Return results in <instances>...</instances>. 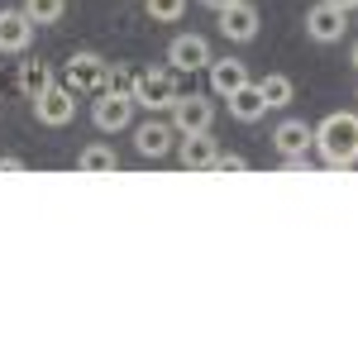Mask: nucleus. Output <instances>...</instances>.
<instances>
[{
    "instance_id": "nucleus-5",
    "label": "nucleus",
    "mask_w": 358,
    "mask_h": 358,
    "mask_svg": "<svg viewBox=\"0 0 358 358\" xmlns=\"http://www.w3.org/2000/svg\"><path fill=\"white\" fill-rule=\"evenodd\" d=\"M72 115H77V96H72L62 82H53L48 91L34 96V120H38L43 129H67Z\"/></svg>"
},
{
    "instance_id": "nucleus-22",
    "label": "nucleus",
    "mask_w": 358,
    "mask_h": 358,
    "mask_svg": "<svg viewBox=\"0 0 358 358\" xmlns=\"http://www.w3.org/2000/svg\"><path fill=\"white\" fill-rule=\"evenodd\" d=\"M215 172H248V158L244 153H220L215 158Z\"/></svg>"
},
{
    "instance_id": "nucleus-15",
    "label": "nucleus",
    "mask_w": 358,
    "mask_h": 358,
    "mask_svg": "<svg viewBox=\"0 0 358 358\" xmlns=\"http://www.w3.org/2000/svg\"><path fill=\"white\" fill-rule=\"evenodd\" d=\"M258 96L268 101V110H287L292 101H296V82L287 77V72H268V77H258Z\"/></svg>"
},
{
    "instance_id": "nucleus-16",
    "label": "nucleus",
    "mask_w": 358,
    "mask_h": 358,
    "mask_svg": "<svg viewBox=\"0 0 358 358\" xmlns=\"http://www.w3.org/2000/svg\"><path fill=\"white\" fill-rule=\"evenodd\" d=\"M224 106H229V120H239V124H258V120L268 115V101L258 96V86H253V82H248L244 91H234Z\"/></svg>"
},
{
    "instance_id": "nucleus-2",
    "label": "nucleus",
    "mask_w": 358,
    "mask_h": 358,
    "mask_svg": "<svg viewBox=\"0 0 358 358\" xmlns=\"http://www.w3.org/2000/svg\"><path fill=\"white\" fill-rule=\"evenodd\" d=\"M177 96H182V86H177V72L172 67H143V72H134V91H129L134 110L163 115V110L177 106Z\"/></svg>"
},
{
    "instance_id": "nucleus-9",
    "label": "nucleus",
    "mask_w": 358,
    "mask_h": 358,
    "mask_svg": "<svg viewBox=\"0 0 358 358\" xmlns=\"http://www.w3.org/2000/svg\"><path fill=\"white\" fill-rule=\"evenodd\" d=\"M220 15V34L224 43H253L258 38V5L253 0H234V5H224V10H215Z\"/></svg>"
},
{
    "instance_id": "nucleus-20",
    "label": "nucleus",
    "mask_w": 358,
    "mask_h": 358,
    "mask_svg": "<svg viewBox=\"0 0 358 358\" xmlns=\"http://www.w3.org/2000/svg\"><path fill=\"white\" fill-rule=\"evenodd\" d=\"M143 10H148L153 24H177L187 15V0H143Z\"/></svg>"
},
{
    "instance_id": "nucleus-4",
    "label": "nucleus",
    "mask_w": 358,
    "mask_h": 358,
    "mask_svg": "<svg viewBox=\"0 0 358 358\" xmlns=\"http://www.w3.org/2000/svg\"><path fill=\"white\" fill-rule=\"evenodd\" d=\"M172 129L177 134H201V129H210L215 124V96H201V91H182L177 96V106H172Z\"/></svg>"
},
{
    "instance_id": "nucleus-24",
    "label": "nucleus",
    "mask_w": 358,
    "mask_h": 358,
    "mask_svg": "<svg viewBox=\"0 0 358 358\" xmlns=\"http://www.w3.org/2000/svg\"><path fill=\"white\" fill-rule=\"evenodd\" d=\"M325 5H334V10H344V15H354V10H358V0H325Z\"/></svg>"
},
{
    "instance_id": "nucleus-14",
    "label": "nucleus",
    "mask_w": 358,
    "mask_h": 358,
    "mask_svg": "<svg viewBox=\"0 0 358 358\" xmlns=\"http://www.w3.org/2000/svg\"><path fill=\"white\" fill-rule=\"evenodd\" d=\"M34 34H38V24L24 10H0V53H29Z\"/></svg>"
},
{
    "instance_id": "nucleus-18",
    "label": "nucleus",
    "mask_w": 358,
    "mask_h": 358,
    "mask_svg": "<svg viewBox=\"0 0 358 358\" xmlns=\"http://www.w3.org/2000/svg\"><path fill=\"white\" fill-rule=\"evenodd\" d=\"M77 167H82V172H115V167H120V153H115L110 143H91V148H82Z\"/></svg>"
},
{
    "instance_id": "nucleus-23",
    "label": "nucleus",
    "mask_w": 358,
    "mask_h": 358,
    "mask_svg": "<svg viewBox=\"0 0 358 358\" xmlns=\"http://www.w3.org/2000/svg\"><path fill=\"white\" fill-rule=\"evenodd\" d=\"M0 172H24V158H15V153H0Z\"/></svg>"
},
{
    "instance_id": "nucleus-19",
    "label": "nucleus",
    "mask_w": 358,
    "mask_h": 358,
    "mask_svg": "<svg viewBox=\"0 0 358 358\" xmlns=\"http://www.w3.org/2000/svg\"><path fill=\"white\" fill-rule=\"evenodd\" d=\"M20 10H24L29 20H34V24L43 29V24H57V20L67 15V0H24Z\"/></svg>"
},
{
    "instance_id": "nucleus-10",
    "label": "nucleus",
    "mask_w": 358,
    "mask_h": 358,
    "mask_svg": "<svg viewBox=\"0 0 358 358\" xmlns=\"http://www.w3.org/2000/svg\"><path fill=\"white\" fill-rule=\"evenodd\" d=\"M215 158H220V143L210 129L201 134H177V163L187 172H215Z\"/></svg>"
},
{
    "instance_id": "nucleus-6",
    "label": "nucleus",
    "mask_w": 358,
    "mask_h": 358,
    "mask_svg": "<svg viewBox=\"0 0 358 358\" xmlns=\"http://www.w3.org/2000/svg\"><path fill=\"white\" fill-rule=\"evenodd\" d=\"M91 124L101 134H120L134 124V101L129 96H115V91H96L91 96Z\"/></svg>"
},
{
    "instance_id": "nucleus-1",
    "label": "nucleus",
    "mask_w": 358,
    "mask_h": 358,
    "mask_svg": "<svg viewBox=\"0 0 358 358\" xmlns=\"http://www.w3.org/2000/svg\"><path fill=\"white\" fill-rule=\"evenodd\" d=\"M325 167H354L358 163V115L354 110H334L315 124V143Z\"/></svg>"
},
{
    "instance_id": "nucleus-21",
    "label": "nucleus",
    "mask_w": 358,
    "mask_h": 358,
    "mask_svg": "<svg viewBox=\"0 0 358 358\" xmlns=\"http://www.w3.org/2000/svg\"><path fill=\"white\" fill-rule=\"evenodd\" d=\"M106 91H115V96H129V91H134V67L110 62V72H106Z\"/></svg>"
},
{
    "instance_id": "nucleus-13",
    "label": "nucleus",
    "mask_w": 358,
    "mask_h": 358,
    "mask_svg": "<svg viewBox=\"0 0 358 358\" xmlns=\"http://www.w3.org/2000/svg\"><path fill=\"white\" fill-rule=\"evenodd\" d=\"M310 143H315V124H306V120H296V115H287V120L273 129L277 158H306Z\"/></svg>"
},
{
    "instance_id": "nucleus-25",
    "label": "nucleus",
    "mask_w": 358,
    "mask_h": 358,
    "mask_svg": "<svg viewBox=\"0 0 358 358\" xmlns=\"http://www.w3.org/2000/svg\"><path fill=\"white\" fill-rule=\"evenodd\" d=\"M206 10H224V5H234V0H201Z\"/></svg>"
},
{
    "instance_id": "nucleus-11",
    "label": "nucleus",
    "mask_w": 358,
    "mask_h": 358,
    "mask_svg": "<svg viewBox=\"0 0 358 358\" xmlns=\"http://www.w3.org/2000/svg\"><path fill=\"white\" fill-rule=\"evenodd\" d=\"M344 29H349V15L334 10V5H325V0L306 10V38H310V43H339Z\"/></svg>"
},
{
    "instance_id": "nucleus-7",
    "label": "nucleus",
    "mask_w": 358,
    "mask_h": 358,
    "mask_svg": "<svg viewBox=\"0 0 358 358\" xmlns=\"http://www.w3.org/2000/svg\"><path fill=\"white\" fill-rule=\"evenodd\" d=\"M210 38L206 34H177L172 43H167V67L172 72H206L210 67Z\"/></svg>"
},
{
    "instance_id": "nucleus-3",
    "label": "nucleus",
    "mask_w": 358,
    "mask_h": 358,
    "mask_svg": "<svg viewBox=\"0 0 358 358\" xmlns=\"http://www.w3.org/2000/svg\"><path fill=\"white\" fill-rule=\"evenodd\" d=\"M106 72H110V62L101 53H72L67 62H62V72H57V82L67 86L77 101H91L96 91H106Z\"/></svg>"
},
{
    "instance_id": "nucleus-17",
    "label": "nucleus",
    "mask_w": 358,
    "mask_h": 358,
    "mask_svg": "<svg viewBox=\"0 0 358 358\" xmlns=\"http://www.w3.org/2000/svg\"><path fill=\"white\" fill-rule=\"evenodd\" d=\"M57 77H53V67L48 62H20V91H24V101H34L38 91H48Z\"/></svg>"
},
{
    "instance_id": "nucleus-8",
    "label": "nucleus",
    "mask_w": 358,
    "mask_h": 358,
    "mask_svg": "<svg viewBox=\"0 0 358 358\" xmlns=\"http://www.w3.org/2000/svg\"><path fill=\"white\" fill-rule=\"evenodd\" d=\"M134 148L138 158H167L172 148H177V129H172V120H158V115H148L143 124H134Z\"/></svg>"
},
{
    "instance_id": "nucleus-12",
    "label": "nucleus",
    "mask_w": 358,
    "mask_h": 358,
    "mask_svg": "<svg viewBox=\"0 0 358 358\" xmlns=\"http://www.w3.org/2000/svg\"><path fill=\"white\" fill-rule=\"evenodd\" d=\"M206 77H210V96L215 101H229L234 91H244L253 77H248V67L239 57H210V67H206Z\"/></svg>"
},
{
    "instance_id": "nucleus-26",
    "label": "nucleus",
    "mask_w": 358,
    "mask_h": 358,
    "mask_svg": "<svg viewBox=\"0 0 358 358\" xmlns=\"http://www.w3.org/2000/svg\"><path fill=\"white\" fill-rule=\"evenodd\" d=\"M349 67L358 72V38H354V48H349Z\"/></svg>"
}]
</instances>
